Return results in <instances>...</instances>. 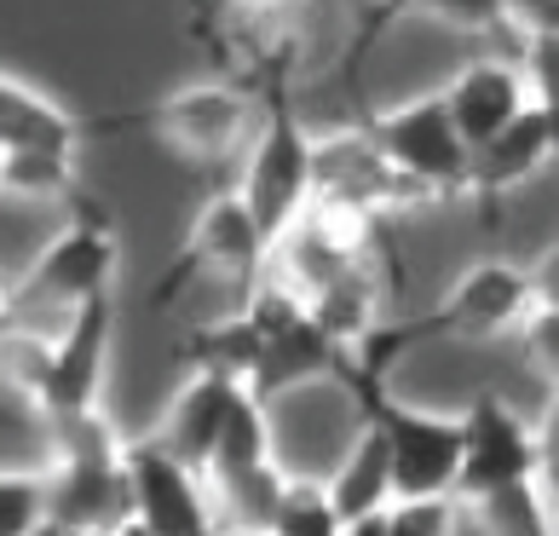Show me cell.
Here are the masks:
<instances>
[{
  "mask_svg": "<svg viewBox=\"0 0 559 536\" xmlns=\"http://www.w3.org/2000/svg\"><path fill=\"white\" fill-rule=\"evenodd\" d=\"M254 98H260V116H254L248 144H242V179L231 184V191L242 196L260 242L272 249L283 225L300 219L306 202H312V133H306V121L295 110L283 58L265 64Z\"/></svg>",
  "mask_w": 559,
  "mask_h": 536,
  "instance_id": "6da1fadb",
  "label": "cell"
},
{
  "mask_svg": "<svg viewBox=\"0 0 559 536\" xmlns=\"http://www.w3.org/2000/svg\"><path fill=\"white\" fill-rule=\"evenodd\" d=\"M254 116H260V98L237 87V81H185L168 98H156V105H144L121 121H93V133L139 128L168 156H179L185 168H219V162L242 156Z\"/></svg>",
  "mask_w": 559,
  "mask_h": 536,
  "instance_id": "7a4b0ae2",
  "label": "cell"
},
{
  "mask_svg": "<svg viewBox=\"0 0 559 536\" xmlns=\"http://www.w3.org/2000/svg\"><path fill=\"white\" fill-rule=\"evenodd\" d=\"M358 404V421L381 432L386 473H392V502L416 497H455V467H462V416L421 409L399 398L392 386H341Z\"/></svg>",
  "mask_w": 559,
  "mask_h": 536,
  "instance_id": "3957f363",
  "label": "cell"
},
{
  "mask_svg": "<svg viewBox=\"0 0 559 536\" xmlns=\"http://www.w3.org/2000/svg\"><path fill=\"white\" fill-rule=\"evenodd\" d=\"M116 272H121V237L105 209L81 202V214L58 231L47 249H40L24 272L12 277V295H17V323L24 312H75L87 300H105L116 295Z\"/></svg>",
  "mask_w": 559,
  "mask_h": 536,
  "instance_id": "277c9868",
  "label": "cell"
},
{
  "mask_svg": "<svg viewBox=\"0 0 559 536\" xmlns=\"http://www.w3.org/2000/svg\"><path fill=\"white\" fill-rule=\"evenodd\" d=\"M260 277H265V242L254 231V219H248L242 196L225 184L197 209L191 231H185L174 265L156 277L151 300L168 306L179 288H231L237 300H248V288Z\"/></svg>",
  "mask_w": 559,
  "mask_h": 536,
  "instance_id": "5b68a950",
  "label": "cell"
},
{
  "mask_svg": "<svg viewBox=\"0 0 559 536\" xmlns=\"http://www.w3.org/2000/svg\"><path fill=\"white\" fill-rule=\"evenodd\" d=\"M548 432H536L508 398L479 393L462 409V467H455V502H485L502 490L548 479Z\"/></svg>",
  "mask_w": 559,
  "mask_h": 536,
  "instance_id": "8992f818",
  "label": "cell"
},
{
  "mask_svg": "<svg viewBox=\"0 0 559 536\" xmlns=\"http://www.w3.org/2000/svg\"><path fill=\"white\" fill-rule=\"evenodd\" d=\"M427 202L432 196L392 168L364 128L312 133V209H335V214H358L369 225H381L392 214L427 209Z\"/></svg>",
  "mask_w": 559,
  "mask_h": 536,
  "instance_id": "52a82bcc",
  "label": "cell"
},
{
  "mask_svg": "<svg viewBox=\"0 0 559 536\" xmlns=\"http://www.w3.org/2000/svg\"><path fill=\"white\" fill-rule=\"evenodd\" d=\"M364 133L376 139V151H381L409 184H421L432 202L462 196V179H467V144L455 139L439 87H432V93H416V98H404V105H392V110H376V116L364 121Z\"/></svg>",
  "mask_w": 559,
  "mask_h": 536,
  "instance_id": "ba28073f",
  "label": "cell"
},
{
  "mask_svg": "<svg viewBox=\"0 0 559 536\" xmlns=\"http://www.w3.org/2000/svg\"><path fill=\"white\" fill-rule=\"evenodd\" d=\"M121 485H128V525L151 536H214L202 473L174 462L156 439H121Z\"/></svg>",
  "mask_w": 559,
  "mask_h": 536,
  "instance_id": "9c48e42d",
  "label": "cell"
},
{
  "mask_svg": "<svg viewBox=\"0 0 559 536\" xmlns=\"http://www.w3.org/2000/svg\"><path fill=\"white\" fill-rule=\"evenodd\" d=\"M536 300H548V288L536 283L531 265L490 254V260H473L450 283V295L432 306V323H439V341H496V335H513Z\"/></svg>",
  "mask_w": 559,
  "mask_h": 536,
  "instance_id": "30bf717a",
  "label": "cell"
},
{
  "mask_svg": "<svg viewBox=\"0 0 559 536\" xmlns=\"http://www.w3.org/2000/svg\"><path fill=\"white\" fill-rule=\"evenodd\" d=\"M110 341H116V295L87 300L64 318V329L52 335V364L47 381L35 393V409L47 421L64 416H87V409H105V369H110Z\"/></svg>",
  "mask_w": 559,
  "mask_h": 536,
  "instance_id": "8fae6325",
  "label": "cell"
},
{
  "mask_svg": "<svg viewBox=\"0 0 559 536\" xmlns=\"http://www.w3.org/2000/svg\"><path fill=\"white\" fill-rule=\"evenodd\" d=\"M439 98H444V110H450L455 139L467 144V156L479 151V144H490L513 116H525L531 105H543V98L531 93L520 58H508V52L467 58V64L439 87Z\"/></svg>",
  "mask_w": 559,
  "mask_h": 536,
  "instance_id": "7c38bea8",
  "label": "cell"
},
{
  "mask_svg": "<svg viewBox=\"0 0 559 536\" xmlns=\"http://www.w3.org/2000/svg\"><path fill=\"white\" fill-rule=\"evenodd\" d=\"M554 144H559L554 105H531L525 116H513L490 144H479V151L467 156L462 202H473V209H496L502 196H513L520 184H531L536 174L548 168Z\"/></svg>",
  "mask_w": 559,
  "mask_h": 536,
  "instance_id": "4fadbf2b",
  "label": "cell"
},
{
  "mask_svg": "<svg viewBox=\"0 0 559 536\" xmlns=\"http://www.w3.org/2000/svg\"><path fill=\"white\" fill-rule=\"evenodd\" d=\"M237 404H242V381L231 376V369L197 364V369H191V381H185L179 393H174L168 416H162V427L151 432V439L168 450L174 462H185L191 473H202Z\"/></svg>",
  "mask_w": 559,
  "mask_h": 536,
  "instance_id": "5bb4252c",
  "label": "cell"
},
{
  "mask_svg": "<svg viewBox=\"0 0 559 536\" xmlns=\"http://www.w3.org/2000/svg\"><path fill=\"white\" fill-rule=\"evenodd\" d=\"M323 502L335 508L341 531L346 525H364V520H381V513L392 508V473H386V450H381V432L358 421L346 432L341 456L335 467L323 473Z\"/></svg>",
  "mask_w": 559,
  "mask_h": 536,
  "instance_id": "9a60e30c",
  "label": "cell"
},
{
  "mask_svg": "<svg viewBox=\"0 0 559 536\" xmlns=\"http://www.w3.org/2000/svg\"><path fill=\"white\" fill-rule=\"evenodd\" d=\"M93 121L64 110L52 93L0 70V151H81Z\"/></svg>",
  "mask_w": 559,
  "mask_h": 536,
  "instance_id": "2e32d148",
  "label": "cell"
},
{
  "mask_svg": "<svg viewBox=\"0 0 559 536\" xmlns=\"http://www.w3.org/2000/svg\"><path fill=\"white\" fill-rule=\"evenodd\" d=\"M75 151H0V202L47 209V202H75Z\"/></svg>",
  "mask_w": 559,
  "mask_h": 536,
  "instance_id": "e0dca14e",
  "label": "cell"
},
{
  "mask_svg": "<svg viewBox=\"0 0 559 536\" xmlns=\"http://www.w3.org/2000/svg\"><path fill=\"white\" fill-rule=\"evenodd\" d=\"M467 508L485 520L490 536H554V497H548V479L520 485V490H502V497H485V502H467Z\"/></svg>",
  "mask_w": 559,
  "mask_h": 536,
  "instance_id": "ac0fdd59",
  "label": "cell"
},
{
  "mask_svg": "<svg viewBox=\"0 0 559 536\" xmlns=\"http://www.w3.org/2000/svg\"><path fill=\"white\" fill-rule=\"evenodd\" d=\"M265 536H341L335 508L323 502V485L318 479H295V473H288L283 502L272 513V525H265Z\"/></svg>",
  "mask_w": 559,
  "mask_h": 536,
  "instance_id": "d6986e66",
  "label": "cell"
},
{
  "mask_svg": "<svg viewBox=\"0 0 559 536\" xmlns=\"http://www.w3.org/2000/svg\"><path fill=\"white\" fill-rule=\"evenodd\" d=\"M47 520L40 467H0V536H29Z\"/></svg>",
  "mask_w": 559,
  "mask_h": 536,
  "instance_id": "ffe728a7",
  "label": "cell"
},
{
  "mask_svg": "<svg viewBox=\"0 0 559 536\" xmlns=\"http://www.w3.org/2000/svg\"><path fill=\"white\" fill-rule=\"evenodd\" d=\"M467 520V508L455 497H416V502H392L381 513V536H455Z\"/></svg>",
  "mask_w": 559,
  "mask_h": 536,
  "instance_id": "44dd1931",
  "label": "cell"
},
{
  "mask_svg": "<svg viewBox=\"0 0 559 536\" xmlns=\"http://www.w3.org/2000/svg\"><path fill=\"white\" fill-rule=\"evenodd\" d=\"M399 17H427L455 35H490L502 29V0H404Z\"/></svg>",
  "mask_w": 559,
  "mask_h": 536,
  "instance_id": "7402d4cb",
  "label": "cell"
},
{
  "mask_svg": "<svg viewBox=\"0 0 559 536\" xmlns=\"http://www.w3.org/2000/svg\"><path fill=\"white\" fill-rule=\"evenodd\" d=\"M554 24H559V0H502V35H513L520 47L554 35Z\"/></svg>",
  "mask_w": 559,
  "mask_h": 536,
  "instance_id": "603a6c76",
  "label": "cell"
},
{
  "mask_svg": "<svg viewBox=\"0 0 559 536\" xmlns=\"http://www.w3.org/2000/svg\"><path fill=\"white\" fill-rule=\"evenodd\" d=\"M520 341H525V364L543 369V381H554V300L531 306L520 323Z\"/></svg>",
  "mask_w": 559,
  "mask_h": 536,
  "instance_id": "cb8c5ba5",
  "label": "cell"
},
{
  "mask_svg": "<svg viewBox=\"0 0 559 536\" xmlns=\"http://www.w3.org/2000/svg\"><path fill=\"white\" fill-rule=\"evenodd\" d=\"M399 7H404V0H376V7H369V24H364V35H358V47L346 52V70L358 64V58H364L369 47H376V40H381V29H386V24H399Z\"/></svg>",
  "mask_w": 559,
  "mask_h": 536,
  "instance_id": "d4e9b609",
  "label": "cell"
},
{
  "mask_svg": "<svg viewBox=\"0 0 559 536\" xmlns=\"http://www.w3.org/2000/svg\"><path fill=\"white\" fill-rule=\"evenodd\" d=\"M237 12H248V17H272V12H283V7H295V0H231Z\"/></svg>",
  "mask_w": 559,
  "mask_h": 536,
  "instance_id": "484cf974",
  "label": "cell"
},
{
  "mask_svg": "<svg viewBox=\"0 0 559 536\" xmlns=\"http://www.w3.org/2000/svg\"><path fill=\"white\" fill-rule=\"evenodd\" d=\"M29 536H81V531H70V525H58V520H40Z\"/></svg>",
  "mask_w": 559,
  "mask_h": 536,
  "instance_id": "4316f807",
  "label": "cell"
},
{
  "mask_svg": "<svg viewBox=\"0 0 559 536\" xmlns=\"http://www.w3.org/2000/svg\"><path fill=\"white\" fill-rule=\"evenodd\" d=\"M110 536H151V531H139V525H116Z\"/></svg>",
  "mask_w": 559,
  "mask_h": 536,
  "instance_id": "83f0119b",
  "label": "cell"
}]
</instances>
